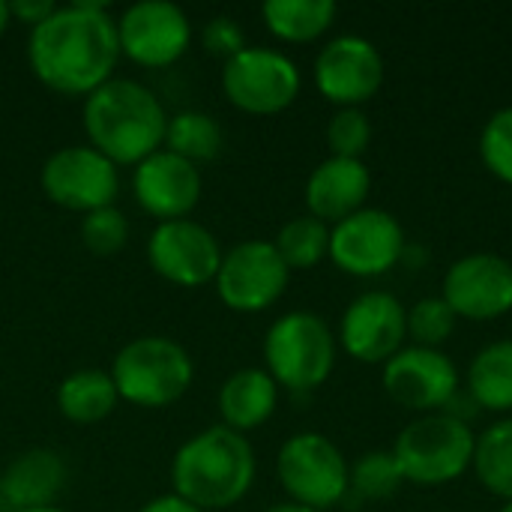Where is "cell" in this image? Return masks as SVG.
<instances>
[{
  "instance_id": "15",
  "label": "cell",
  "mask_w": 512,
  "mask_h": 512,
  "mask_svg": "<svg viewBox=\"0 0 512 512\" xmlns=\"http://www.w3.org/2000/svg\"><path fill=\"white\" fill-rule=\"evenodd\" d=\"M444 303L465 321H498L512 312V261L498 252H471L444 273Z\"/></svg>"
},
{
  "instance_id": "9",
  "label": "cell",
  "mask_w": 512,
  "mask_h": 512,
  "mask_svg": "<svg viewBox=\"0 0 512 512\" xmlns=\"http://www.w3.org/2000/svg\"><path fill=\"white\" fill-rule=\"evenodd\" d=\"M402 222L381 207H363L330 228V261L354 279H378L402 264Z\"/></svg>"
},
{
  "instance_id": "21",
  "label": "cell",
  "mask_w": 512,
  "mask_h": 512,
  "mask_svg": "<svg viewBox=\"0 0 512 512\" xmlns=\"http://www.w3.org/2000/svg\"><path fill=\"white\" fill-rule=\"evenodd\" d=\"M279 408V384L267 369H240L225 378L219 387V414L222 426L246 435L264 426Z\"/></svg>"
},
{
  "instance_id": "37",
  "label": "cell",
  "mask_w": 512,
  "mask_h": 512,
  "mask_svg": "<svg viewBox=\"0 0 512 512\" xmlns=\"http://www.w3.org/2000/svg\"><path fill=\"white\" fill-rule=\"evenodd\" d=\"M12 24V15H9V3L6 0H0V36L6 33V27Z\"/></svg>"
},
{
  "instance_id": "29",
  "label": "cell",
  "mask_w": 512,
  "mask_h": 512,
  "mask_svg": "<svg viewBox=\"0 0 512 512\" xmlns=\"http://www.w3.org/2000/svg\"><path fill=\"white\" fill-rule=\"evenodd\" d=\"M459 318L444 303V297H423L414 306H408V339L417 348H438L450 342Z\"/></svg>"
},
{
  "instance_id": "8",
  "label": "cell",
  "mask_w": 512,
  "mask_h": 512,
  "mask_svg": "<svg viewBox=\"0 0 512 512\" xmlns=\"http://www.w3.org/2000/svg\"><path fill=\"white\" fill-rule=\"evenodd\" d=\"M303 90L300 66L276 48L246 45L222 66V93L243 114L270 117L297 102Z\"/></svg>"
},
{
  "instance_id": "7",
  "label": "cell",
  "mask_w": 512,
  "mask_h": 512,
  "mask_svg": "<svg viewBox=\"0 0 512 512\" xmlns=\"http://www.w3.org/2000/svg\"><path fill=\"white\" fill-rule=\"evenodd\" d=\"M348 459L321 432L291 435L276 456V477L288 501L327 512L348 501Z\"/></svg>"
},
{
  "instance_id": "16",
  "label": "cell",
  "mask_w": 512,
  "mask_h": 512,
  "mask_svg": "<svg viewBox=\"0 0 512 512\" xmlns=\"http://www.w3.org/2000/svg\"><path fill=\"white\" fill-rule=\"evenodd\" d=\"M120 54L144 69H165L177 63L192 45L189 15L168 0H141L117 18Z\"/></svg>"
},
{
  "instance_id": "23",
  "label": "cell",
  "mask_w": 512,
  "mask_h": 512,
  "mask_svg": "<svg viewBox=\"0 0 512 512\" xmlns=\"http://www.w3.org/2000/svg\"><path fill=\"white\" fill-rule=\"evenodd\" d=\"M339 6L333 0H267L261 18L279 42L306 45L321 39L336 24Z\"/></svg>"
},
{
  "instance_id": "2",
  "label": "cell",
  "mask_w": 512,
  "mask_h": 512,
  "mask_svg": "<svg viewBox=\"0 0 512 512\" xmlns=\"http://www.w3.org/2000/svg\"><path fill=\"white\" fill-rule=\"evenodd\" d=\"M84 132L93 150L117 168H135L165 147L168 114L159 96L132 78H111L84 99Z\"/></svg>"
},
{
  "instance_id": "6",
  "label": "cell",
  "mask_w": 512,
  "mask_h": 512,
  "mask_svg": "<svg viewBox=\"0 0 512 512\" xmlns=\"http://www.w3.org/2000/svg\"><path fill=\"white\" fill-rule=\"evenodd\" d=\"M108 375L120 402L135 408H168L192 387L195 363L180 342L168 336H141L117 351Z\"/></svg>"
},
{
  "instance_id": "22",
  "label": "cell",
  "mask_w": 512,
  "mask_h": 512,
  "mask_svg": "<svg viewBox=\"0 0 512 512\" xmlns=\"http://www.w3.org/2000/svg\"><path fill=\"white\" fill-rule=\"evenodd\" d=\"M468 396L480 411L512 414V339L483 345L468 366Z\"/></svg>"
},
{
  "instance_id": "27",
  "label": "cell",
  "mask_w": 512,
  "mask_h": 512,
  "mask_svg": "<svg viewBox=\"0 0 512 512\" xmlns=\"http://www.w3.org/2000/svg\"><path fill=\"white\" fill-rule=\"evenodd\" d=\"M273 246L291 273L294 270H312L324 258H330V225H324L321 219H315L309 213L294 216L279 228Z\"/></svg>"
},
{
  "instance_id": "26",
  "label": "cell",
  "mask_w": 512,
  "mask_h": 512,
  "mask_svg": "<svg viewBox=\"0 0 512 512\" xmlns=\"http://www.w3.org/2000/svg\"><path fill=\"white\" fill-rule=\"evenodd\" d=\"M165 150L177 153L192 165L210 162L222 150V126L207 111H180L168 117Z\"/></svg>"
},
{
  "instance_id": "34",
  "label": "cell",
  "mask_w": 512,
  "mask_h": 512,
  "mask_svg": "<svg viewBox=\"0 0 512 512\" xmlns=\"http://www.w3.org/2000/svg\"><path fill=\"white\" fill-rule=\"evenodd\" d=\"M54 9H57L54 0H15V3H9L12 21H21V24H27L30 30L39 27L45 18H51Z\"/></svg>"
},
{
  "instance_id": "31",
  "label": "cell",
  "mask_w": 512,
  "mask_h": 512,
  "mask_svg": "<svg viewBox=\"0 0 512 512\" xmlns=\"http://www.w3.org/2000/svg\"><path fill=\"white\" fill-rule=\"evenodd\" d=\"M372 144V120L363 108H336L327 123V147L330 156L339 159H363Z\"/></svg>"
},
{
  "instance_id": "20",
  "label": "cell",
  "mask_w": 512,
  "mask_h": 512,
  "mask_svg": "<svg viewBox=\"0 0 512 512\" xmlns=\"http://www.w3.org/2000/svg\"><path fill=\"white\" fill-rule=\"evenodd\" d=\"M63 486H66V462L54 450L48 447L24 450L0 474V512L54 507Z\"/></svg>"
},
{
  "instance_id": "3",
  "label": "cell",
  "mask_w": 512,
  "mask_h": 512,
  "mask_svg": "<svg viewBox=\"0 0 512 512\" xmlns=\"http://www.w3.org/2000/svg\"><path fill=\"white\" fill-rule=\"evenodd\" d=\"M258 474V459L246 435L228 426H210L192 435L171 462L174 495L198 510H231L240 504Z\"/></svg>"
},
{
  "instance_id": "35",
  "label": "cell",
  "mask_w": 512,
  "mask_h": 512,
  "mask_svg": "<svg viewBox=\"0 0 512 512\" xmlns=\"http://www.w3.org/2000/svg\"><path fill=\"white\" fill-rule=\"evenodd\" d=\"M141 512H204L198 510L195 504H189V501H183L180 495H159V498H153L150 504H144Z\"/></svg>"
},
{
  "instance_id": "13",
  "label": "cell",
  "mask_w": 512,
  "mask_h": 512,
  "mask_svg": "<svg viewBox=\"0 0 512 512\" xmlns=\"http://www.w3.org/2000/svg\"><path fill=\"white\" fill-rule=\"evenodd\" d=\"M312 78L318 93L336 108H363L384 84V57L372 39L342 33L318 51Z\"/></svg>"
},
{
  "instance_id": "4",
  "label": "cell",
  "mask_w": 512,
  "mask_h": 512,
  "mask_svg": "<svg viewBox=\"0 0 512 512\" xmlns=\"http://www.w3.org/2000/svg\"><path fill=\"white\" fill-rule=\"evenodd\" d=\"M474 447L477 432L468 423L438 411L414 417L396 435V444L390 450L399 462L405 486L411 483L420 489H438L462 480L471 471Z\"/></svg>"
},
{
  "instance_id": "18",
  "label": "cell",
  "mask_w": 512,
  "mask_h": 512,
  "mask_svg": "<svg viewBox=\"0 0 512 512\" xmlns=\"http://www.w3.org/2000/svg\"><path fill=\"white\" fill-rule=\"evenodd\" d=\"M132 195L138 207L156 222L189 219L201 201L198 165L162 147L132 168Z\"/></svg>"
},
{
  "instance_id": "28",
  "label": "cell",
  "mask_w": 512,
  "mask_h": 512,
  "mask_svg": "<svg viewBox=\"0 0 512 512\" xmlns=\"http://www.w3.org/2000/svg\"><path fill=\"white\" fill-rule=\"evenodd\" d=\"M405 486L393 450H369L348 468V498L354 501H387Z\"/></svg>"
},
{
  "instance_id": "1",
  "label": "cell",
  "mask_w": 512,
  "mask_h": 512,
  "mask_svg": "<svg viewBox=\"0 0 512 512\" xmlns=\"http://www.w3.org/2000/svg\"><path fill=\"white\" fill-rule=\"evenodd\" d=\"M120 60L117 18L105 3L75 0L30 30L27 63L60 96H90L114 78Z\"/></svg>"
},
{
  "instance_id": "12",
  "label": "cell",
  "mask_w": 512,
  "mask_h": 512,
  "mask_svg": "<svg viewBox=\"0 0 512 512\" xmlns=\"http://www.w3.org/2000/svg\"><path fill=\"white\" fill-rule=\"evenodd\" d=\"M336 342L351 360L384 366L408 342V306L390 291H363L345 306Z\"/></svg>"
},
{
  "instance_id": "33",
  "label": "cell",
  "mask_w": 512,
  "mask_h": 512,
  "mask_svg": "<svg viewBox=\"0 0 512 512\" xmlns=\"http://www.w3.org/2000/svg\"><path fill=\"white\" fill-rule=\"evenodd\" d=\"M201 45H204L207 54L222 57L228 63L231 57H237L246 48V33H243V27L231 15H216V18H210L204 24Z\"/></svg>"
},
{
  "instance_id": "30",
  "label": "cell",
  "mask_w": 512,
  "mask_h": 512,
  "mask_svg": "<svg viewBox=\"0 0 512 512\" xmlns=\"http://www.w3.org/2000/svg\"><path fill=\"white\" fill-rule=\"evenodd\" d=\"M483 168L512 186V105L498 108L480 129V141H477Z\"/></svg>"
},
{
  "instance_id": "32",
  "label": "cell",
  "mask_w": 512,
  "mask_h": 512,
  "mask_svg": "<svg viewBox=\"0 0 512 512\" xmlns=\"http://www.w3.org/2000/svg\"><path fill=\"white\" fill-rule=\"evenodd\" d=\"M129 240V222L117 207L93 210L81 219V243L93 255H114Z\"/></svg>"
},
{
  "instance_id": "19",
  "label": "cell",
  "mask_w": 512,
  "mask_h": 512,
  "mask_svg": "<svg viewBox=\"0 0 512 512\" xmlns=\"http://www.w3.org/2000/svg\"><path fill=\"white\" fill-rule=\"evenodd\" d=\"M372 192V171L363 159L327 156L306 180V210L324 225H336L366 207Z\"/></svg>"
},
{
  "instance_id": "10",
  "label": "cell",
  "mask_w": 512,
  "mask_h": 512,
  "mask_svg": "<svg viewBox=\"0 0 512 512\" xmlns=\"http://www.w3.org/2000/svg\"><path fill=\"white\" fill-rule=\"evenodd\" d=\"M39 186L57 207L87 216L93 210L114 207L120 195V168L90 144H72L45 159Z\"/></svg>"
},
{
  "instance_id": "11",
  "label": "cell",
  "mask_w": 512,
  "mask_h": 512,
  "mask_svg": "<svg viewBox=\"0 0 512 512\" xmlns=\"http://www.w3.org/2000/svg\"><path fill=\"white\" fill-rule=\"evenodd\" d=\"M219 300L240 315H255L282 300L291 270L279 258L273 240H243L222 255L216 273Z\"/></svg>"
},
{
  "instance_id": "24",
  "label": "cell",
  "mask_w": 512,
  "mask_h": 512,
  "mask_svg": "<svg viewBox=\"0 0 512 512\" xmlns=\"http://www.w3.org/2000/svg\"><path fill=\"white\" fill-rule=\"evenodd\" d=\"M117 402V387L102 369H78L66 375L57 387V408L69 423H99L117 408Z\"/></svg>"
},
{
  "instance_id": "39",
  "label": "cell",
  "mask_w": 512,
  "mask_h": 512,
  "mask_svg": "<svg viewBox=\"0 0 512 512\" xmlns=\"http://www.w3.org/2000/svg\"><path fill=\"white\" fill-rule=\"evenodd\" d=\"M498 512H512V501H507V504H504Z\"/></svg>"
},
{
  "instance_id": "5",
  "label": "cell",
  "mask_w": 512,
  "mask_h": 512,
  "mask_svg": "<svg viewBox=\"0 0 512 512\" xmlns=\"http://www.w3.org/2000/svg\"><path fill=\"white\" fill-rule=\"evenodd\" d=\"M336 351L339 342L330 324L309 309H297L270 324L264 336V369L279 390L312 393L330 381Z\"/></svg>"
},
{
  "instance_id": "14",
  "label": "cell",
  "mask_w": 512,
  "mask_h": 512,
  "mask_svg": "<svg viewBox=\"0 0 512 512\" xmlns=\"http://www.w3.org/2000/svg\"><path fill=\"white\" fill-rule=\"evenodd\" d=\"M381 384L396 405L417 417L444 411L462 390L453 357L447 351L417 345H405L381 366Z\"/></svg>"
},
{
  "instance_id": "38",
  "label": "cell",
  "mask_w": 512,
  "mask_h": 512,
  "mask_svg": "<svg viewBox=\"0 0 512 512\" xmlns=\"http://www.w3.org/2000/svg\"><path fill=\"white\" fill-rule=\"evenodd\" d=\"M30 512H66V510H60V507H42V510H30Z\"/></svg>"
},
{
  "instance_id": "17",
  "label": "cell",
  "mask_w": 512,
  "mask_h": 512,
  "mask_svg": "<svg viewBox=\"0 0 512 512\" xmlns=\"http://www.w3.org/2000/svg\"><path fill=\"white\" fill-rule=\"evenodd\" d=\"M222 255L216 234L195 219L159 222L147 240L150 267L177 288L210 285L219 273Z\"/></svg>"
},
{
  "instance_id": "25",
  "label": "cell",
  "mask_w": 512,
  "mask_h": 512,
  "mask_svg": "<svg viewBox=\"0 0 512 512\" xmlns=\"http://www.w3.org/2000/svg\"><path fill=\"white\" fill-rule=\"evenodd\" d=\"M471 471L489 495L512 501V417L495 420L477 435Z\"/></svg>"
},
{
  "instance_id": "36",
  "label": "cell",
  "mask_w": 512,
  "mask_h": 512,
  "mask_svg": "<svg viewBox=\"0 0 512 512\" xmlns=\"http://www.w3.org/2000/svg\"><path fill=\"white\" fill-rule=\"evenodd\" d=\"M264 512H315V510H309V507H303V504H294V501H285V504H273V507H267Z\"/></svg>"
}]
</instances>
